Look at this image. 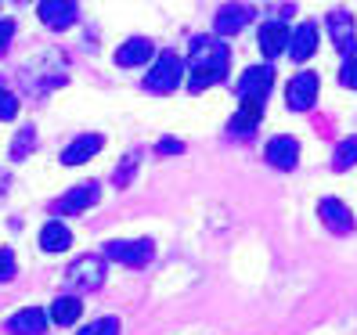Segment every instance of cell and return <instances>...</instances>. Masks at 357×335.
<instances>
[{
    "mask_svg": "<svg viewBox=\"0 0 357 335\" xmlns=\"http://www.w3.org/2000/svg\"><path fill=\"white\" fill-rule=\"evenodd\" d=\"M188 61H192V69L213 72L224 79L231 69V47H224L217 36H195L192 47H188Z\"/></svg>",
    "mask_w": 357,
    "mask_h": 335,
    "instance_id": "cell-1",
    "label": "cell"
},
{
    "mask_svg": "<svg viewBox=\"0 0 357 335\" xmlns=\"http://www.w3.org/2000/svg\"><path fill=\"white\" fill-rule=\"evenodd\" d=\"M184 83V61L174 54V51H162L159 61L149 69V76H144V87H149L152 94H170L177 91Z\"/></svg>",
    "mask_w": 357,
    "mask_h": 335,
    "instance_id": "cell-2",
    "label": "cell"
},
{
    "mask_svg": "<svg viewBox=\"0 0 357 335\" xmlns=\"http://www.w3.org/2000/svg\"><path fill=\"white\" fill-rule=\"evenodd\" d=\"M66 281L76 288V292H94L105 285V256L98 253H87V256H79L69 263L66 270Z\"/></svg>",
    "mask_w": 357,
    "mask_h": 335,
    "instance_id": "cell-3",
    "label": "cell"
},
{
    "mask_svg": "<svg viewBox=\"0 0 357 335\" xmlns=\"http://www.w3.org/2000/svg\"><path fill=\"white\" fill-rule=\"evenodd\" d=\"M271 83H275V69L271 65H253V69H245L238 76L235 94H238V101H260L264 104V98L271 94Z\"/></svg>",
    "mask_w": 357,
    "mask_h": 335,
    "instance_id": "cell-4",
    "label": "cell"
},
{
    "mask_svg": "<svg viewBox=\"0 0 357 335\" xmlns=\"http://www.w3.org/2000/svg\"><path fill=\"white\" fill-rule=\"evenodd\" d=\"M155 253L152 238H137V242H109L105 245V260H116L123 267H144Z\"/></svg>",
    "mask_w": 357,
    "mask_h": 335,
    "instance_id": "cell-5",
    "label": "cell"
},
{
    "mask_svg": "<svg viewBox=\"0 0 357 335\" xmlns=\"http://www.w3.org/2000/svg\"><path fill=\"white\" fill-rule=\"evenodd\" d=\"M318 91H321L318 72H300V76L289 79V87H285V104H289L292 112H307L310 104L318 101Z\"/></svg>",
    "mask_w": 357,
    "mask_h": 335,
    "instance_id": "cell-6",
    "label": "cell"
},
{
    "mask_svg": "<svg viewBox=\"0 0 357 335\" xmlns=\"http://www.w3.org/2000/svg\"><path fill=\"white\" fill-rule=\"evenodd\" d=\"M101 198V187H98V180H87V184H76L69 195H61L51 209L58 217H73V213H83L87 205H94Z\"/></svg>",
    "mask_w": 357,
    "mask_h": 335,
    "instance_id": "cell-7",
    "label": "cell"
},
{
    "mask_svg": "<svg viewBox=\"0 0 357 335\" xmlns=\"http://www.w3.org/2000/svg\"><path fill=\"white\" fill-rule=\"evenodd\" d=\"M264 159L275 166V170H296V162H300V141L296 137H275V141H267V148H264Z\"/></svg>",
    "mask_w": 357,
    "mask_h": 335,
    "instance_id": "cell-8",
    "label": "cell"
},
{
    "mask_svg": "<svg viewBox=\"0 0 357 335\" xmlns=\"http://www.w3.org/2000/svg\"><path fill=\"white\" fill-rule=\"evenodd\" d=\"M328 33L335 40V47H340L343 58H354V47H357V36H354V15L350 11H328Z\"/></svg>",
    "mask_w": 357,
    "mask_h": 335,
    "instance_id": "cell-9",
    "label": "cell"
},
{
    "mask_svg": "<svg viewBox=\"0 0 357 335\" xmlns=\"http://www.w3.org/2000/svg\"><path fill=\"white\" fill-rule=\"evenodd\" d=\"M318 217H321V224L328 227L332 235H350L354 231V213L340 198H321L318 202Z\"/></svg>",
    "mask_w": 357,
    "mask_h": 335,
    "instance_id": "cell-10",
    "label": "cell"
},
{
    "mask_svg": "<svg viewBox=\"0 0 357 335\" xmlns=\"http://www.w3.org/2000/svg\"><path fill=\"white\" fill-rule=\"evenodd\" d=\"M36 15L44 18L47 29H69L79 18V8L73 4V0H44V4L36 8Z\"/></svg>",
    "mask_w": 357,
    "mask_h": 335,
    "instance_id": "cell-11",
    "label": "cell"
},
{
    "mask_svg": "<svg viewBox=\"0 0 357 335\" xmlns=\"http://www.w3.org/2000/svg\"><path fill=\"white\" fill-rule=\"evenodd\" d=\"M249 18H253V8L249 4H224L217 11L213 29H217V36H235V33H242L249 26Z\"/></svg>",
    "mask_w": 357,
    "mask_h": 335,
    "instance_id": "cell-12",
    "label": "cell"
},
{
    "mask_svg": "<svg viewBox=\"0 0 357 335\" xmlns=\"http://www.w3.org/2000/svg\"><path fill=\"white\" fill-rule=\"evenodd\" d=\"M155 54V44L152 40H144V36H134V40H127L123 47H116V65H123V69H134V65H144Z\"/></svg>",
    "mask_w": 357,
    "mask_h": 335,
    "instance_id": "cell-13",
    "label": "cell"
},
{
    "mask_svg": "<svg viewBox=\"0 0 357 335\" xmlns=\"http://www.w3.org/2000/svg\"><path fill=\"white\" fill-rule=\"evenodd\" d=\"M8 332H11V335H44V332H47V313L40 310V306L18 310L15 318L8 321Z\"/></svg>",
    "mask_w": 357,
    "mask_h": 335,
    "instance_id": "cell-14",
    "label": "cell"
},
{
    "mask_svg": "<svg viewBox=\"0 0 357 335\" xmlns=\"http://www.w3.org/2000/svg\"><path fill=\"white\" fill-rule=\"evenodd\" d=\"M101 144H105V137L101 134H79L66 152H61V162L66 166H79V162H87V159H94L98 152H101Z\"/></svg>",
    "mask_w": 357,
    "mask_h": 335,
    "instance_id": "cell-15",
    "label": "cell"
},
{
    "mask_svg": "<svg viewBox=\"0 0 357 335\" xmlns=\"http://www.w3.org/2000/svg\"><path fill=\"white\" fill-rule=\"evenodd\" d=\"M289 36H292V33H289L285 22H264L257 40H260V51H264L267 58H278L282 51H289Z\"/></svg>",
    "mask_w": 357,
    "mask_h": 335,
    "instance_id": "cell-16",
    "label": "cell"
},
{
    "mask_svg": "<svg viewBox=\"0 0 357 335\" xmlns=\"http://www.w3.org/2000/svg\"><path fill=\"white\" fill-rule=\"evenodd\" d=\"M314 51H318V26L303 22L296 33L289 36V58H292V61H307Z\"/></svg>",
    "mask_w": 357,
    "mask_h": 335,
    "instance_id": "cell-17",
    "label": "cell"
},
{
    "mask_svg": "<svg viewBox=\"0 0 357 335\" xmlns=\"http://www.w3.org/2000/svg\"><path fill=\"white\" fill-rule=\"evenodd\" d=\"M73 245V231L61 220H47L44 231H40V249L44 253H61V249Z\"/></svg>",
    "mask_w": 357,
    "mask_h": 335,
    "instance_id": "cell-18",
    "label": "cell"
},
{
    "mask_svg": "<svg viewBox=\"0 0 357 335\" xmlns=\"http://www.w3.org/2000/svg\"><path fill=\"white\" fill-rule=\"evenodd\" d=\"M79 313H83V303H79V296H58V299L51 303V321H54L58 328L76 325V321H79Z\"/></svg>",
    "mask_w": 357,
    "mask_h": 335,
    "instance_id": "cell-19",
    "label": "cell"
},
{
    "mask_svg": "<svg viewBox=\"0 0 357 335\" xmlns=\"http://www.w3.org/2000/svg\"><path fill=\"white\" fill-rule=\"evenodd\" d=\"M260 116H264V104H260V101H242V109H238V116H235V123H231V127L242 130V137H249V130L260 123Z\"/></svg>",
    "mask_w": 357,
    "mask_h": 335,
    "instance_id": "cell-20",
    "label": "cell"
},
{
    "mask_svg": "<svg viewBox=\"0 0 357 335\" xmlns=\"http://www.w3.org/2000/svg\"><path fill=\"white\" fill-rule=\"evenodd\" d=\"M354 162H357V137H347V141H340V144H335L332 170H335V173H343V170H350Z\"/></svg>",
    "mask_w": 357,
    "mask_h": 335,
    "instance_id": "cell-21",
    "label": "cell"
},
{
    "mask_svg": "<svg viewBox=\"0 0 357 335\" xmlns=\"http://www.w3.org/2000/svg\"><path fill=\"white\" fill-rule=\"evenodd\" d=\"M137 162H141V152H130L127 159L119 162V170L112 173V180H116V187H127L130 184V177L137 173Z\"/></svg>",
    "mask_w": 357,
    "mask_h": 335,
    "instance_id": "cell-22",
    "label": "cell"
},
{
    "mask_svg": "<svg viewBox=\"0 0 357 335\" xmlns=\"http://www.w3.org/2000/svg\"><path fill=\"white\" fill-rule=\"evenodd\" d=\"M33 148H36V130H33V127L18 130V134H15V144H11V155H15V159H22V155L33 152Z\"/></svg>",
    "mask_w": 357,
    "mask_h": 335,
    "instance_id": "cell-23",
    "label": "cell"
},
{
    "mask_svg": "<svg viewBox=\"0 0 357 335\" xmlns=\"http://www.w3.org/2000/svg\"><path fill=\"white\" fill-rule=\"evenodd\" d=\"M79 335H119V321L116 318H98V321H91L87 328H83Z\"/></svg>",
    "mask_w": 357,
    "mask_h": 335,
    "instance_id": "cell-24",
    "label": "cell"
},
{
    "mask_svg": "<svg viewBox=\"0 0 357 335\" xmlns=\"http://www.w3.org/2000/svg\"><path fill=\"white\" fill-rule=\"evenodd\" d=\"M18 109H22V104H18V98H15L11 91H0V123H11V119L18 116Z\"/></svg>",
    "mask_w": 357,
    "mask_h": 335,
    "instance_id": "cell-25",
    "label": "cell"
},
{
    "mask_svg": "<svg viewBox=\"0 0 357 335\" xmlns=\"http://www.w3.org/2000/svg\"><path fill=\"white\" fill-rule=\"evenodd\" d=\"M15 270H18V263H15V253H11V249H4V245H0V281H11V278H15Z\"/></svg>",
    "mask_w": 357,
    "mask_h": 335,
    "instance_id": "cell-26",
    "label": "cell"
},
{
    "mask_svg": "<svg viewBox=\"0 0 357 335\" xmlns=\"http://www.w3.org/2000/svg\"><path fill=\"white\" fill-rule=\"evenodd\" d=\"M340 83H343V87H350V91H357V58H347V61H343Z\"/></svg>",
    "mask_w": 357,
    "mask_h": 335,
    "instance_id": "cell-27",
    "label": "cell"
},
{
    "mask_svg": "<svg viewBox=\"0 0 357 335\" xmlns=\"http://www.w3.org/2000/svg\"><path fill=\"white\" fill-rule=\"evenodd\" d=\"M11 36H15V22H11V18H0V54H8Z\"/></svg>",
    "mask_w": 357,
    "mask_h": 335,
    "instance_id": "cell-28",
    "label": "cell"
},
{
    "mask_svg": "<svg viewBox=\"0 0 357 335\" xmlns=\"http://www.w3.org/2000/svg\"><path fill=\"white\" fill-rule=\"evenodd\" d=\"M159 152L162 155H177V152H184V144L181 141H159Z\"/></svg>",
    "mask_w": 357,
    "mask_h": 335,
    "instance_id": "cell-29",
    "label": "cell"
}]
</instances>
